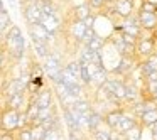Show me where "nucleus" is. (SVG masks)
I'll list each match as a JSON object with an SVG mask.
<instances>
[{"mask_svg":"<svg viewBox=\"0 0 157 140\" xmlns=\"http://www.w3.org/2000/svg\"><path fill=\"white\" fill-rule=\"evenodd\" d=\"M2 42L4 46H9V54L12 58H15L17 61H21L22 56H24L25 51V39L22 36V31L19 25H12L9 27V32L5 36H2Z\"/></svg>","mask_w":157,"mask_h":140,"instance_id":"f257e3e1","label":"nucleus"},{"mask_svg":"<svg viewBox=\"0 0 157 140\" xmlns=\"http://www.w3.org/2000/svg\"><path fill=\"white\" fill-rule=\"evenodd\" d=\"M19 110L5 108L2 112V130L4 132H14L19 128Z\"/></svg>","mask_w":157,"mask_h":140,"instance_id":"f03ea898","label":"nucleus"},{"mask_svg":"<svg viewBox=\"0 0 157 140\" xmlns=\"http://www.w3.org/2000/svg\"><path fill=\"white\" fill-rule=\"evenodd\" d=\"M44 17V12H42L41 5L32 2V4H27L24 7V19L27 24H39Z\"/></svg>","mask_w":157,"mask_h":140,"instance_id":"7ed1b4c3","label":"nucleus"},{"mask_svg":"<svg viewBox=\"0 0 157 140\" xmlns=\"http://www.w3.org/2000/svg\"><path fill=\"white\" fill-rule=\"evenodd\" d=\"M113 12H115L118 17L127 19L133 14V2L132 0H115L113 2Z\"/></svg>","mask_w":157,"mask_h":140,"instance_id":"20e7f679","label":"nucleus"},{"mask_svg":"<svg viewBox=\"0 0 157 140\" xmlns=\"http://www.w3.org/2000/svg\"><path fill=\"white\" fill-rule=\"evenodd\" d=\"M154 52H155V42H154V39L140 37L139 42H137V56H140V58H149Z\"/></svg>","mask_w":157,"mask_h":140,"instance_id":"39448f33","label":"nucleus"},{"mask_svg":"<svg viewBox=\"0 0 157 140\" xmlns=\"http://www.w3.org/2000/svg\"><path fill=\"white\" fill-rule=\"evenodd\" d=\"M29 36H31V39H39V41H44L49 44L51 32L39 22V24H29Z\"/></svg>","mask_w":157,"mask_h":140,"instance_id":"423d86ee","label":"nucleus"},{"mask_svg":"<svg viewBox=\"0 0 157 140\" xmlns=\"http://www.w3.org/2000/svg\"><path fill=\"white\" fill-rule=\"evenodd\" d=\"M137 59L135 56H122V59H120V64L117 66L115 69H113V73L115 74H125V73H132L133 69L137 68Z\"/></svg>","mask_w":157,"mask_h":140,"instance_id":"0eeeda50","label":"nucleus"},{"mask_svg":"<svg viewBox=\"0 0 157 140\" xmlns=\"http://www.w3.org/2000/svg\"><path fill=\"white\" fill-rule=\"evenodd\" d=\"M139 19H140V25H142L144 31H155L157 29V14L140 10Z\"/></svg>","mask_w":157,"mask_h":140,"instance_id":"6e6552de","label":"nucleus"},{"mask_svg":"<svg viewBox=\"0 0 157 140\" xmlns=\"http://www.w3.org/2000/svg\"><path fill=\"white\" fill-rule=\"evenodd\" d=\"M27 85H29V83H25L24 79L19 76V78L12 79V81L9 83V86H7V89L4 91V95L12 96V95H15V93H25V91H27Z\"/></svg>","mask_w":157,"mask_h":140,"instance_id":"1a4fd4ad","label":"nucleus"},{"mask_svg":"<svg viewBox=\"0 0 157 140\" xmlns=\"http://www.w3.org/2000/svg\"><path fill=\"white\" fill-rule=\"evenodd\" d=\"M12 21H10V15L7 12V7H5V2L2 0L0 4V29H2V36L7 34V27H12Z\"/></svg>","mask_w":157,"mask_h":140,"instance_id":"9d476101","label":"nucleus"},{"mask_svg":"<svg viewBox=\"0 0 157 140\" xmlns=\"http://www.w3.org/2000/svg\"><path fill=\"white\" fill-rule=\"evenodd\" d=\"M41 24L44 25L51 34H56V32L59 31V19H58V15H46L44 14Z\"/></svg>","mask_w":157,"mask_h":140,"instance_id":"9b49d317","label":"nucleus"},{"mask_svg":"<svg viewBox=\"0 0 157 140\" xmlns=\"http://www.w3.org/2000/svg\"><path fill=\"white\" fill-rule=\"evenodd\" d=\"M73 10H75L73 12V14H75V19H78V21H85L86 17L91 15V5H90L88 0H86V2H83V4L76 5Z\"/></svg>","mask_w":157,"mask_h":140,"instance_id":"f8f14e48","label":"nucleus"},{"mask_svg":"<svg viewBox=\"0 0 157 140\" xmlns=\"http://www.w3.org/2000/svg\"><path fill=\"white\" fill-rule=\"evenodd\" d=\"M32 47H34V52H36V54H37L41 59H46L49 54H51V51H49V47H48V42H44V41L32 39Z\"/></svg>","mask_w":157,"mask_h":140,"instance_id":"ddd939ff","label":"nucleus"},{"mask_svg":"<svg viewBox=\"0 0 157 140\" xmlns=\"http://www.w3.org/2000/svg\"><path fill=\"white\" fill-rule=\"evenodd\" d=\"M123 113L120 112H117V110H113V112H110L108 115L105 116V122H106V125L110 127L112 130H115V128H118V125H120V122H122V118H123Z\"/></svg>","mask_w":157,"mask_h":140,"instance_id":"4468645a","label":"nucleus"},{"mask_svg":"<svg viewBox=\"0 0 157 140\" xmlns=\"http://www.w3.org/2000/svg\"><path fill=\"white\" fill-rule=\"evenodd\" d=\"M86 32V25L83 21H78V19H75V22L71 24V36L76 39V41L81 42L83 41V36H85Z\"/></svg>","mask_w":157,"mask_h":140,"instance_id":"2eb2a0df","label":"nucleus"},{"mask_svg":"<svg viewBox=\"0 0 157 140\" xmlns=\"http://www.w3.org/2000/svg\"><path fill=\"white\" fill-rule=\"evenodd\" d=\"M139 120H140V123H142L144 127H152L154 123L157 122V108L145 110V112L139 116Z\"/></svg>","mask_w":157,"mask_h":140,"instance_id":"dca6fc26","label":"nucleus"},{"mask_svg":"<svg viewBox=\"0 0 157 140\" xmlns=\"http://www.w3.org/2000/svg\"><path fill=\"white\" fill-rule=\"evenodd\" d=\"M25 96L24 93H15V95L9 96V108H14V110H19L22 112V105H25Z\"/></svg>","mask_w":157,"mask_h":140,"instance_id":"f3484780","label":"nucleus"},{"mask_svg":"<svg viewBox=\"0 0 157 140\" xmlns=\"http://www.w3.org/2000/svg\"><path fill=\"white\" fill-rule=\"evenodd\" d=\"M133 127H137V120L133 118V116H128V115H125L122 118V122H120V125H118V132H122L123 135H125L127 132H128V130H132Z\"/></svg>","mask_w":157,"mask_h":140,"instance_id":"a211bd4d","label":"nucleus"},{"mask_svg":"<svg viewBox=\"0 0 157 140\" xmlns=\"http://www.w3.org/2000/svg\"><path fill=\"white\" fill-rule=\"evenodd\" d=\"M85 116H86V120H88V128L93 130V132L98 130V127L101 125V115L91 110V112H90L88 115H85Z\"/></svg>","mask_w":157,"mask_h":140,"instance_id":"6ab92c4d","label":"nucleus"},{"mask_svg":"<svg viewBox=\"0 0 157 140\" xmlns=\"http://www.w3.org/2000/svg\"><path fill=\"white\" fill-rule=\"evenodd\" d=\"M36 101H37V105L41 106V108H44V106H52V95L51 91H41L37 96H36Z\"/></svg>","mask_w":157,"mask_h":140,"instance_id":"aec40b11","label":"nucleus"},{"mask_svg":"<svg viewBox=\"0 0 157 140\" xmlns=\"http://www.w3.org/2000/svg\"><path fill=\"white\" fill-rule=\"evenodd\" d=\"M106 79H108V76H106V71L105 68H96V71L93 73L91 76V83H95V85H98V88L101 85H105Z\"/></svg>","mask_w":157,"mask_h":140,"instance_id":"412c9836","label":"nucleus"},{"mask_svg":"<svg viewBox=\"0 0 157 140\" xmlns=\"http://www.w3.org/2000/svg\"><path fill=\"white\" fill-rule=\"evenodd\" d=\"M31 130H32V138H34V140H46L48 132H46V128L41 125V123H36V125H32Z\"/></svg>","mask_w":157,"mask_h":140,"instance_id":"4be33fe9","label":"nucleus"},{"mask_svg":"<svg viewBox=\"0 0 157 140\" xmlns=\"http://www.w3.org/2000/svg\"><path fill=\"white\" fill-rule=\"evenodd\" d=\"M64 120H66V123H68V128H69V132H78L79 130V125L76 123V120L73 118V115H71V112H69V108H64Z\"/></svg>","mask_w":157,"mask_h":140,"instance_id":"5701e85b","label":"nucleus"},{"mask_svg":"<svg viewBox=\"0 0 157 140\" xmlns=\"http://www.w3.org/2000/svg\"><path fill=\"white\" fill-rule=\"evenodd\" d=\"M91 73H90V62L81 61V81L83 85H90L91 83Z\"/></svg>","mask_w":157,"mask_h":140,"instance_id":"b1692460","label":"nucleus"},{"mask_svg":"<svg viewBox=\"0 0 157 140\" xmlns=\"http://www.w3.org/2000/svg\"><path fill=\"white\" fill-rule=\"evenodd\" d=\"M88 49H91V51H101L103 46H105V41H103L100 36H95V37L91 39V41L88 42V44H85Z\"/></svg>","mask_w":157,"mask_h":140,"instance_id":"393cba45","label":"nucleus"},{"mask_svg":"<svg viewBox=\"0 0 157 140\" xmlns=\"http://www.w3.org/2000/svg\"><path fill=\"white\" fill-rule=\"evenodd\" d=\"M41 125L46 128V132H52V130H58V118H56V115L49 116V118L42 120Z\"/></svg>","mask_w":157,"mask_h":140,"instance_id":"a878e982","label":"nucleus"},{"mask_svg":"<svg viewBox=\"0 0 157 140\" xmlns=\"http://www.w3.org/2000/svg\"><path fill=\"white\" fill-rule=\"evenodd\" d=\"M66 68H68L78 79H81V61H71V62L66 64Z\"/></svg>","mask_w":157,"mask_h":140,"instance_id":"bb28decb","label":"nucleus"},{"mask_svg":"<svg viewBox=\"0 0 157 140\" xmlns=\"http://www.w3.org/2000/svg\"><path fill=\"white\" fill-rule=\"evenodd\" d=\"M139 89L135 88V86L130 83V85H127V95H125V100H130L132 103H135L137 101V98H139Z\"/></svg>","mask_w":157,"mask_h":140,"instance_id":"cd10ccee","label":"nucleus"},{"mask_svg":"<svg viewBox=\"0 0 157 140\" xmlns=\"http://www.w3.org/2000/svg\"><path fill=\"white\" fill-rule=\"evenodd\" d=\"M71 106H75L76 110H79L83 115H88V113L91 112V106H90V103L85 101V100H76V103H75V105H71Z\"/></svg>","mask_w":157,"mask_h":140,"instance_id":"c85d7f7f","label":"nucleus"},{"mask_svg":"<svg viewBox=\"0 0 157 140\" xmlns=\"http://www.w3.org/2000/svg\"><path fill=\"white\" fill-rule=\"evenodd\" d=\"M54 115V110H52V106H44V108L39 110V115H37V123H41L42 120L49 118V116Z\"/></svg>","mask_w":157,"mask_h":140,"instance_id":"c756f323","label":"nucleus"},{"mask_svg":"<svg viewBox=\"0 0 157 140\" xmlns=\"http://www.w3.org/2000/svg\"><path fill=\"white\" fill-rule=\"evenodd\" d=\"M17 140H34L32 138V130L31 128H19L17 132Z\"/></svg>","mask_w":157,"mask_h":140,"instance_id":"7c9ffc66","label":"nucleus"},{"mask_svg":"<svg viewBox=\"0 0 157 140\" xmlns=\"http://www.w3.org/2000/svg\"><path fill=\"white\" fill-rule=\"evenodd\" d=\"M91 64H95L96 68H103V54H101V51H93Z\"/></svg>","mask_w":157,"mask_h":140,"instance_id":"2f4dec72","label":"nucleus"},{"mask_svg":"<svg viewBox=\"0 0 157 140\" xmlns=\"http://www.w3.org/2000/svg\"><path fill=\"white\" fill-rule=\"evenodd\" d=\"M139 127H133L132 130H128V132L125 133V137H127V140H140L142 138V135H140V132H139Z\"/></svg>","mask_w":157,"mask_h":140,"instance_id":"473e14b6","label":"nucleus"},{"mask_svg":"<svg viewBox=\"0 0 157 140\" xmlns=\"http://www.w3.org/2000/svg\"><path fill=\"white\" fill-rule=\"evenodd\" d=\"M29 123H31V120H29V116H27V112L19 113V128H25Z\"/></svg>","mask_w":157,"mask_h":140,"instance_id":"72a5a7b5","label":"nucleus"},{"mask_svg":"<svg viewBox=\"0 0 157 140\" xmlns=\"http://www.w3.org/2000/svg\"><path fill=\"white\" fill-rule=\"evenodd\" d=\"M95 36H96L95 29H93V27H86V32H85V36H83V41L81 42H83V44H88Z\"/></svg>","mask_w":157,"mask_h":140,"instance_id":"f704fd0d","label":"nucleus"},{"mask_svg":"<svg viewBox=\"0 0 157 140\" xmlns=\"http://www.w3.org/2000/svg\"><path fill=\"white\" fill-rule=\"evenodd\" d=\"M88 4L91 5V9H95V10H98V9H103L108 2L106 0H88Z\"/></svg>","mask_w":157,"mask_h":140,"instance_id":"c9c22d12","label":"nucleus"},{"mask_svg":"<svg viewBox=\"0 0 157 140\" xmlns=\"http://www.w3.org/2000/svg\"><path fill=\"white\" fill-rule=\"evenodd\" d=\"M142 10H145V12H152V14H157V5L155 4H152V2H144V5H142Z\"/></svg>","mask_w":157,"mask_h":140,"instance_id":"e433bc0d","label":"nucleus"},{"mask_svg":"<svg viewBox=\"0 0 157 140\" xmlns=\"http://www.w3.org/2000/svg\"><path fill=\"white\" fill-rule=\"evenodd\" d=\"M145 61L150 64V68H152L154 71H157V51L154 52V54H150L149 58H145Z\"/></svg>","mask_w":157,"mask_h":140,"instance_id":"4c0bfd02","label":"nucleus"},{"mask_svg":"<svg viewBox=\"0 0 157 140\" xmlns=\"http://www.w3.org/2000/svg\"><path fill=\"white\" fill-rule=\"evenodd\" d=\"M147 86H149V91L150 95H155L157 93V79H154V81H150V79H147Z\"/></svg>","mask_w":157,"mask_h":140,"instance_id":"58836bf2","label":"nucleus"},{"mask_svg":"<svg viewBox=\"0 0 157 140\" xmlns=\"http://www.w3.org/2000/svg\"><path fill=\"white\" fill-rule=\"evenodd\" d=\"M95 21H96V17L91 14L90 17H86L83 22H85V25H86V27H95Z\"/></svg>","mask_w":157,"mask_h":140,"instance_id":"ea45409f","label":"nucleus"},{"mask_svg":"<svg viewBox=\"0 0 157 140\" xmlns=\"http://www.w3.org/2000/svg\"><path fill=\"white\" fill-rule=\"evenodd\" d=\"M133 2V10L135 12H140L142 10V5H144V2H145V0H132Z\"/></svg>","mask_w":157,"mask_h":140,"instance_id":"a19ab883","label":"nucleus"},{"mask_svg":"<svg viewBox=\"0 0 157 140\" xmlns=\"http://www.w3.org/2000/svg\"><path fill=\"white\" fill-rule=\"evenodd\" d=\"M0 140H15L14 138V135H12V133L10 132H4V130H2V137H0Z\"/></svg>","mask_w":157,"mask_h":140,"instance_id":"79ce46f5","label":"nucleus"},{"mask_svg":"<svg viewBox=\"0 0 157 140\" xmlns=\"http://www.w3.org/2000/svg\"><path fill=\"white\" fill-rule=\"evenodd\" d=\"M0 58H2V69H5L7 68V51H2V56H0Z\"/></svg>","mask_w":157,"mask_h":140,"instance_id":"37998d69","label":"nucleus"},{"mask_svg":"<svg viewBox=\"0 0 157 140\" xmlns=\"http://www.w3.org/2000/svg\"><path fill=\"white\" fill-rule=\"evenodd\" d=\"M147 2H152V4H155V5H157V0H147Z\"/></svg>","mask_w":157,"mask_h":140,"instance_id":"c03bdc74","label":"nucleus"},{"mask_svg":"<svg viewBox=\"0 0 157 140\" xmlns=\"http://www.w3.org/2000/svg\"><path fill=\"white\" fill-rule=\"evenodd\" d=\"M106 2H108V4H113V2H115V0H106Z\"/></svg>","mask_w":157,"mask_h":140,"instance_id":"a18cd8bd","label":"nucleus"},{"mask_svg":"<svg viewBox=\"0 0 157 140\" xmlns=\"http://www.w3.org/2000/svg\"><path fill=\"white\" fill-rule=\"evenodd\" d=\"M152 140H157V137H154V138H152Z\"/></svg>","mask_w":157,"mask_h":140,"instance_id":"49530a36","label":"nucleus"},{"mask_svg":"<svg viewBox=\"0 0 157 140\" xmlns=\"http://www.w3.org/2000/svg\"><path fill=\"white\" fill-rule=\"evenodd\" d=\"M51 2H54V0H51Z\"/></svg>","mask_w":157,"mask_h":140,"instance_id":"de8ad7c7","label":"nucleus"},{"mask_svg":"<svg viewBox=\"0 0 157 140\" xmlns=\"http://www.w3.org/2000/svg\"><path fill=\"white\" fill-rule=\"evenodd\" d=\"M61 140H63V138H61Z\"/></svg>","mask_w":157,"mask_h":140,"instance_id":"09e8293b","label":"nucleus"}]
</instances>
